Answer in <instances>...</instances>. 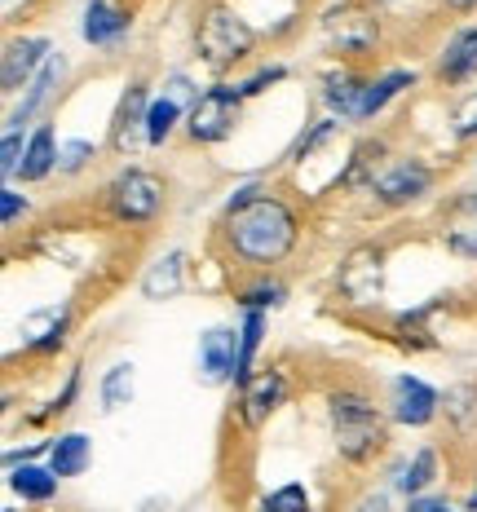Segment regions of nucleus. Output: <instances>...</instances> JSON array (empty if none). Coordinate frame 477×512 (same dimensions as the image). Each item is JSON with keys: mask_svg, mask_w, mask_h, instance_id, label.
<instances>
[{"mask_svg": "<svg viewBox=\"0 0 477 512\" xmlns=\"http://www.w3.org/2000/svg\"><path fill=\"white\" fill-rule=\"evenodd\" d=\"M261 340H265V314L261 309H243V323H239V367H235V389H243L252 376H257V354H261Z\"/></svg>", "mask_w": 477, "mask_h": 512, "instance_id": "b1692460", "label": "nucleus"}, {"mask_svg": "<svg viewBox=\"0 0 477 512\" xmlns=\"http://www.w3.org/2000/svg\"><path fill=\"white\" fill-rule=\"evenodd\" d=\"M235 301L239 309H279V305H288V287H283L279 279H270V274H257L252 283H243L239 292H235Z\"/></svg>", "mask_w": 477, "mask_h": 512, "instance_id": "bb28decb", "label": "nucleus"}, {"mask_svg": "<svg viewBox=\"0 0 477 512\" xmlns=\"http://www.w3.org/2000/svg\"><path fill=\"white\" fill-rule=\"evenodd\" d=\"M23 155H27V137L23 133H5V137H0V177H5V186L18 177Z\"/></svg>", "mask_w": 477, "mask_h": 512, "instance_id": "473e14b6", "label": "nucleus"}, {"mask_svg": "<svg viewBox=\"0 0 477 512\" xmlns=\"http://www.w3.org/2000/svg\"><path fill=\"white\" fill-rule=\"evenodd\" d=\"M243 102L248 98L239 93V84H208L186 115V137L195 146H217L235 137V128L243 124Z\"/></svg>", "mask_w": 477, "mask_h": 512, "instance_id": "423d86ee", "label": "nucleus"}, {"mask_svg": "<svg viewBox=\"0 0 477 512\" xmlns=\"http://www.w3.org/2000/svg\"><path fill=\"white\" fill-rule=\"evenodd\" d=\"M438 239L451 256L477 265V186L455 190L447 204L438 208Z\"/></svg>", "mask_w": 477, "mask_h": 512, "instance_id": "1a4fd4ad", "label": "nucleus"}, {"mask_svg": "<svg viewBox=\"0 0 477 512\" xmlns=\"http://www.w3.org/2000/svg\"><path fill=\"white\" fill-rule=\"evenodd\" d=\"M385 411H389V420H394V424H402V429H424V424L438 420L442 393L433 389L429 380H420V376H411V371H402V376L389 380Z\"/></svg>", "mask_w": 477, "mask_h": 512, "instance_id": "6e6552de", "label": "nucleus"}, {"mask_svg": "<svg viewBox=\"0 0 477 512\" xmlns=\"http://www.w3.org/2000/svg\"><path fill=\"white\" fill-rule=\"evenodd\" d=\"M261 512H310V490L301 482H288L261 499Z\"/></svg>", "mask_w": 477, "mask_h": 512, "instance_id": "c756f323", "label": "nucleus"}, {"mask_svg": "<svg viewBox=\"0 0 477 512\" xmlns=\"http://www.w3.org/2000/svg\"><path fill=\"white\" fill-rule=\"evenodd\" d=\"M239 367V327H208L199 336V380L204 384H235Z\"/></svg>", "mask_w": 477, "mask_h": 512, "instance_id": "4468645a", "label": "nucleus"}, {"mask_svg": "<svg viewBox=\"0 0 477 512\" xmlns=\"http://www.w3.org/2000/svg\"><path fill=\"white\" fill-rule=\"evenodd\" d=\"M146 111H151V84L129 80L120 93V106H115V115H111V151L115 155H129L133 137L146 142Z\"/></svg>", "mask_w": 477, "mask_h": 512, "instance_id": "9b49d317", "label": "nucleus"}, {"mask_svg": "<svg viewBox=\"0 0 477 512\" xmlns=\"http://www.w3.org/2000/svg\"><path fill=\"white\" fill-rule=\"evenodd\" d=\"M288 76H292V71L283 67V62H270V67H257V71H252L248 80H239V93H243V98H261L265 89H274V84H283Z\"/></svg>", "mask_w": 477, "mask_h": 512, "instance_id": "2f4dec72", "label": "nucleus"}, {"mask_svg": "<svg viewBox=\"0 0 477 512\" xmlns=\"http://www.w3.org/2000/svg\"><path fill=\"white\" fill-rule=\"evenodd\" d=\"M438 451L433 446H420L416 455H411L407 464H398V477H394V490H402L407 499H416V495H424L433 482H438Z\"/></svg>", "mask_w": 477, "mask_h": 512, "instance_id": "393cba45", "label": "nucleus"}, {"mask_svg": "<svg viewBox=\"0 0 477 512\" xmlns=\"http://www.w3.org/2000/svg\"><path fill=\"white\" fill-rule=\"evenodd\" d=\"M67 332H71V309H45V314L27 318V354L36 358H49L67 345Z\"/></svg>", "mask_w": 477, "mask_h": 512, "instance_id": "4be33fe9", "label": "nucleus"}, {"mask_svg": "<svg viewBox=\"0 0 477 512\" xmlns=\"http://www.w3.org/2000/svg\"><path fill=\"white\" fill-rule=\"evenodd\" d=\"M0 512H14V508H0Z\"/></svg>", "mask_w": 477, "mask_h": 512, "instance_id": "a19ab883", "label": "nucleus"}, {"mask_svg": "<svg viewBox=\"0 0 477 512\" xmlns=\"http://www.w3.org/2000/svg\"><path fill=\"white\" fill-rule=\"evenodd\" d=\"M102 199H106V212H111L120 226H151V221H159V212L168 208V186L151 168H124V173L106 186Z\"/></svg>", "mask_w": 477, "mask_h": 512, "instance_id": "39448f33", "label": "nucleus"}, {"mask_svg": "<svg viewBox=\"0 0 477 512\" xmlns=\"http://www.w3.org/2000/svg\"><path fill=\"white\" fill-rule=\"evenodd\" d=\"M62 76H67V58H62V49H58V53H49V62L40 67V76L23 89V102L5 115V133H23V128L53 102V93L62 89Z\"/></svg>", "mask_w": 477, "mask_h": 512, "instance_id": "ddd939ff", "label": "nucleus"}, {"mask_svg": "<svg viewBox=\"0 0 477 512\" xmlns=\"http://www.w3.org/2000/svg\"><path fill=\"white\" fill-rule=\"evenodd\" d=\"M186 287V252H164L155 265L142 274V296L146 301H173Z\"/></svg>", "mask_w": 477, "mask_h": 512, "instance_id": "412c9836", "label": "nucleus"}, {"mask_svg": "<svg viewBox=\"0 0 477 512\" xmlns=\"http://www.w3.org/2000/svg\"><path fill=\"white\" fill-rule=\"evenodd\" d=\"M367 5H376V9H389V5H394V0H367Z\"/></svg>", "mask_w": 477, "mask_h": 512, "instance_id": "58836bf2", "label": "nucleus"}, {"mask_svg": "<svg viewBox=\"0 0 477 512\" xmlns=\"http://www.w3.org/2000/svg\"><path fill=\"white\" fill-rule=\"evenodd\" d=\"M58 482L62 477L53 473L49 464H18L9 468V490H14L23 504H49L58 495Z\"/></svg>", "mask_w": 477, "mask_h": 512, "instance_id": "5701e85b", "label": "nucleus"}, {"mask_svg": "<svg viewBox=\"0 0 477 512\" xmlns=\"http://www.w3.org/2000/svg\"><path fill=\"white\" fill-rule=\"evenodd\" d=\"M76 393H80V367H76V371H67V384H62V393L49 402V411H45V415H67V411H71V402H76Z\"/></svg>", "mask_w": 477, "mask_h": 512, "instance_id": "f704fd0d", "label": "nucleus"}, {"mask_svg": "<svg viewBox=\"0 0 477 512\" xmlns=\"http://www.w3.org/2000/svg\"><path fill=\"white\" fill-rule=\"evenodd\" d=\"M318 31H323L327 53H336L341 62H363L380 49V9L367 0H332V5L318 14Z\"/></svg>", "mask_w": 477, "mask_h": 512, "instance_id": "20e7f679", "label": "nucleus"}, {"mask_svg": "<svg viewBox=\"0 0 477 512\" xmlns=\"http://www.w3.org/2000/svg\"><path fill=\"white\" fill-rule=\"evenodd\" d=\"M442 504H447V499H433V495H416V499H411V504L402 508V512H438Z\"/></svg>", "mask_w": 477, "mask_h": 512, "instance_id": "c9c22d12", "label": "nucleus"}, {"mask_svg": "<svg viewBox=\"0 0 477 512\" xmlns=\"http://www.w3.org/2000/svg\"><path fill=\"white\" fill-rule=\"evenodd\" d=\"M283 402H288V376L274 371V367H265L239 389V420L248 424V429H261Z\"/></svg>", "mask_w": 477, "mask_h": 512, "instance_id": "f8f14e48", "label": "nucleus"}, {"mask_svg": "<svg viewBox=\"0 0 477 512\" xmlns=\"http://www.w3.org/2000/svg\"><path fill=\"white\" fill-rule=\"evenodd\" d=\"M31 212V199L27 195H18L14 186H0V226H18V221H23Z\"/></svg>", "mask_w": 477, "mask_h": 512, "instance_id": "72a5a7b5", "label": "nucleus"}, {"mask_svg": "<svg viewBox=\"0 0 477 512\" xmlns=\"http://www.w3.org/2000/svg\"><path fill=\"white\" fill-rule=\"evenodd\" d=\"M49 53H53L49 36H9L5 53H0V93H5V98L23 93L27 84L40 76V67L49 62Z\"/></svg>", "mask_w": 477, "mask_h": 512, "instance_id": "9d476101", "label": "nucleus"}, {"mask_svg": "<svg viewBox=\"0 0 477 512\" xmlns=\"http://www.w3.org/2000/svg\"><path fill=\"white\" fill-rule=\"evenodd\" d=\"M221 243L248 270L270 274L274 265H283L301 243V217L283 195L257 186V181H243L230 190L226 208H221Z\"/></svg>", "mask_w": 477, "mask_h": 512, "instance_id": "f257e3e1", "label": "nucleus"}, {"mask_svg": "<svg viewBox=\"0 0 477 512\" xmlns=\"http://www.w3.org/2000/svg\"><path fill=\"white\" fill-rule=\"evenodd\" d=\"M98 398H102V411L115 415L133 402V362H115V367L102 371V384H98Z\"/></svg>", "mask_w": 477, "mask_h": 512, "instance_id": "a878e982", "label": "nucleus"}, {"mask_svg": "<svg viewBox=\"0 0 477 512\" xmlns=\"http://www.w3.org/2000/svg\"><path fill=\"white\" fill-rule=\"evenodd\" d=\"M416 71L411 67H389V71H376V76H367L363 84V98H358V115L354 124H371L376 115H385L389 106H394L407 89H416Z\"/></svg>", "mask_w": 477, "mask_h": 512, "instance_id": "dca6fc26", "label": "nucleus"}, {"mask_svg": "<svg viewBox=\"0 0 477 512\" xmlns=\"http://www.w3.org/2000/svg\"><path fill=\"white\" fill-rule=\"evenodd\" d=\"M442 411L455 424V433L469 437L477 429V384H455L447 398H442Z\"/></svg>", "mask_w": 477, "mask_h": 512, "instance_id": "cd10ccee", "label": "nucleus"}, {"mask_svg": "<svg viewBox=\"0 0 477 512\" xmlns=\"http://www.w3.org/2000/svg\"><path fill=\"white\" fill-rule=\"evenodd\" d=\"M93 159H98V146H93L89 137H62V146H58V173L62 177L84 173Z\"/></svg>", "mask_w": 477, "mask_h": 512, "instance_id": "c85d7f7f", "label": "nucleus"}, {"mask_svg": "<svg viewBox=\"0 0 477 512\" xmlns=\"http://www.w3.org/2000/svg\"><path fill=\"white\" fill-rule=\"evenodd\" d=\"M438 512H455V508H451V504H442V508H438Z\"/></svg>", "mask_w": 477, "mask_h": 512, "instance_id": "ea45409f", "label": "nucleus"}, {"mask_svg": "<svg viewBox=\"0 0 477 512\" xmlns=\"http://www.w3.org/2000/svg\"><path fill=\"white\" fill-rule=\"evenodd\" d=\"M451 133L460 137V142H473L477 137V89L460 93V98L451 102Z\"/></svg>", "mask_w": 477, "mask_h": 512, "instance_id": "7c9ffc66", "label": "nucleus"}, {"mask_svg": "<svg viewBox=\"0 0 477 512\" xmlns=\"http://www.w3.org/2000/svg\"><path fill=\"white\" fill-rule=\"evenodd\" d=\"M133 31V14L124 5H111V0H89L80 14V40L89 49H115L124 45V36Z\"/></svg>", "mask_w": 477, "mask_h": 512, "instance_id": "2eb2a0df", "label": "nucleus"}, {"mask_svg": "<svg viewBox=\"0 0 477 512\" xmlns=\"http://www.w3.org/2000/svg\"><path fill=\"white\" fill-rule=\"evenodd\" d=\"M464 512H477V486L469 490V499H464Z\"/></svg>", "mask_w": 477, "mask_h": 512, "instance_id": "4c0bfd02", "label": "nucleus"}, {"mask_svg": "<svg viewBox=\"0 0 477 512\" xmlns=\"http://www.w3.org/2000/svg\"><path fill=\"white\" fill-rule=\"evenodd\" d=\"M429 190H433V168L411 155L385 159V168L371 181V195H376L380 208H411V204H420Z\"/></svg>", "mask_w": 477, "mask_h": 512, "instance_id": "0eeeda50", "label": "nucleus"}, {"mask_svg": "<svg viewBox=\"0 0 477 512\" xmlns=\"http://www.w3.org/2000/svg\"><path fill=\"white\" fill-rule=\"evenodd\" d=\"M363 84L367 76L363 71H354V67H332L323 76V102H327V111L336 115L341 124H354V115H358V98H363Z\"/></svg>", "mask_w": 477, "mask_h": 512, "instance_id": "6ab92c4d", "label": "nucleus"}, {"mask_svg": "<svg viewBox=\"0 0 477 512\" xmlns=\"http://www.w3.org/2000/svg\"><path fill=\"white\" fill-rule=\"evenodd\" d=\"M89 464H93L89 433L67 429V433H58V437H49V468L62 477V482H67V477H80Z\"/></svg>", "mask_w": 477, "mask_h": 512, "instance_id": "aec40b11", "label": "nucleus"}, {"mask_svg": "<svg viewBox=\"0 0 477 512\" xmlns=\"http://www.w3.org/2000/svg\"><path fill=\"white\" fill-rule=\"evenodd\" d=\"M327 424L332 442L349 464H371L389 446V411L376 407L358 389H332L327 393Z\"/></svg>", "mask_w": 477, "mask_h": 512, "instance_id": "f03ea898", "label": "nucleus"}, {"mask_svg": "<svg viewBox=\"0 0 477 512\" xmlns=\"http://www.w3.org/2000/svg\"><path fill=\"white\" fill-rule=\"evenodd\" d=\"M58 133H53V124H36L27 133V155H23V168H18V181L23 186H40V181H49L58 173Z\"/></svg>", "mask_w": 477, "mask_h": 512, "instance_id": "a211bd4d", "label": "nucleus"}, {"mask_svg": "<svg viewBox=\"0 0 477 512\" xmlns=\"http://www.w3.org/2000/svg\"><path fill=\"white\" fill-rule=\"evenodd\" d=\"M195 49L212 71H230L252 58V49H257V27H252L230 0H208L195 18Z\"/></svg>", "mask_w": 477, "mask_h": 512, "instance_id": "7ed1b4c3", "label": "nucleus"}, {"mask_svg": "<svg viewBox=\"0 0 477 512\" xmlns=\"http://www.w3.org/2000/svg\"><path fill=\"white\" fill-rule=\"evenodd\" d=\"M433 76H438V84H447V89H460V84L477 80V27L451 31L447 45L438 49Z\"/></svg>", "mask_w": 477, "mask_h": 512, "instance_id": "f3484780", "label": "nucleus"}, {"mask_svg": "<svg viewBox=\"0 0 477 512\" xmlns=\"http://www.w3.org/2000/svg\"><path fill=\"white\" fill-rule=\"evenodd\" d=\"M442 5H447L451 14H473V9H477V0H442Z\"/></svg>", "mask_w": 477, "mask_h": 512, "instance_id": "e433bc0d", "label": "nucleus"}]
</instances>
